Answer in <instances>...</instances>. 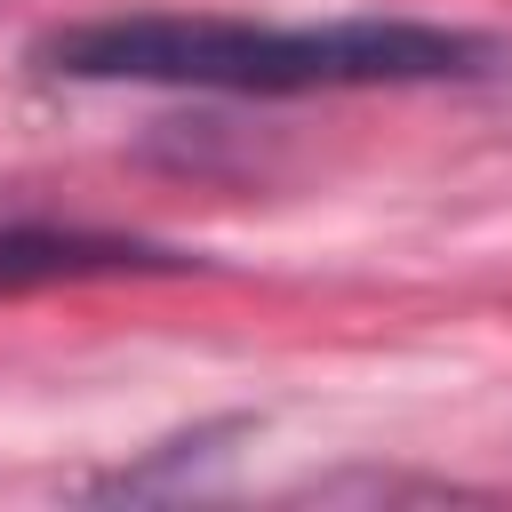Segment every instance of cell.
I'll list each match as a JSON object with an SVG mask.
<instances>
[{
  "instance_id": "1",
  "label": "cell",
  "mask_w": 512,
  "mask_h": 512,
  "mask_svg": "<svg viewBox=\"0 0 512 512\" xmlns=\"http://www.w3.org/2000/svg\"><path fill=\"white\" fill-rule=\"evenodd\" d=\"M64 80H144L208 96H328V88H424L496 72V40L416 16L336 24H240V16H96L32 48Z\"/></svg>"
},
{
  "instance_id": "2",
  "label": "cell",
  "mask_w": 512,
  "mask_h": 512,
  "mask_svg": "<svg viewBox=\"0 0 512 512\" xmlns=\"http://www.w3.org/2000/svg\"><path fill=\"white\" fill-rule=\"evenodd\" d=\"M184 256L120 232H64V224H0V296L48 280H104V272H176Z\"/></svg>"
}]
</instances>
